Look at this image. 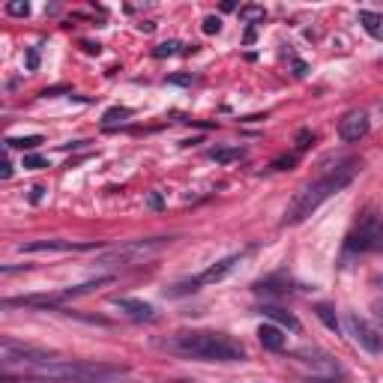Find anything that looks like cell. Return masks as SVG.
Returning a JSON list of instances; mask_svg holds the SVG:
<instances>
[{"mask_svg": "<svg viewBox=\"0 0 383 383\" xmlns=\"http://www.w3.org/2000/svg\"><path fill=\"white\" fill-rule=\"evenodd\" d=\"M314 314L324 321V326L326 329H333V333H338V317H336V312H333V305H326V302H321V305H314Z\"/></svg>", "mask_w": 383, "mask_h": 383, "instance_id": "15", "label": "cell"}, {"mask_svg": "<svg viewBox=\"0 0 383 383\" xmlns=\"http://www.w3.org/2000/svg\"><path fill=\"white\" fill-rule=\"evenodd\" d=\"M375 317H377V324H380V329H383V300L375 302Z\"/></svg>", "mask_w": 383, "mask_h": 383, "instance_id": "28", "label": "cell"}, {"mask_svg": "<svg viewBox=\"0 0 383 383\" xmlns=\"http://www.w3.org/2000/svg\"><path fill=\"white\" fill-rule=\"evenodd\" d=\"M258 312H261L264 317H270V321H273L276 326L290 329V333H300V317L293 314V312H288V309H282V305H270V302H264Z\"/></svg>", "mask_w": 383, "mask_h": 383, "instance_id": "11", "label": "cell"}, {"mask_svg": "<svg viewBox=\"0 0 383 383\" xmlns=\"http://www.w3.org/2000/svg\"><path fill=\"white\" fill-rule=\"evenodd\" d=\"M132 117V108H108L105 114H102V126H108V129H111V126H117V123H123V120H129Z\"/></svg>", "mask_w": 383, "mask_h": 383, "instance_id": "16", "label": "cell"}, {"mask_svg": "<svg viewBox=\"0 0 383 383\" xmlns=\"http://www.w3.org/2000/svg\"><path fill=\"white\" fill-rule=\"evenodd\" d=\"M147 204H150L153 210H162V195H159V192H153V195H150V201H147Z\"/></svg>", "mask_w": 383, "mask_h": 383, "instance_id": "26", "label": "cell"}, {"mask_svg": "<svg viewBox=\"0 0 383 383\" xmlns=\"http://www.w3.org/2000/svg\"><path fill=\"white\" fill-rule=\"evenodd\" d=\"M0 177H4V180H9V177H12V162H9V159H4V168H0Z\"/></svg>", "mask_w": 383, "mask_h": 383, "instance_id": "29", "label": "cell"}, {"mask_svg": "<svg viewBox=\"0 0 383 383\" xmlns=\"http://www.w3.org/2000/svg\"><path fill=\"white\" fill-rule=\"evenodd\" d=\"M344 249L353 254H368V252H383V216L380 213H365L356 228L348 234Z\"/></svg>", "mask_w": 383, "mask_h": 383, "instance_id": "5", "label": "cell"}, {"mask_svg": "<svg viewBox=\"0 0 383 383\" xmlns=\"http://www.w3.org/2000/svg\"><path fill=\"white\" fill-rule=\"evenodd\" d=\"M129 368L108 363H84V360H54L33 363L18 375H4V383H123Z\"/></svg>", "mask_w": 383, "mask_h": 383, "instance_id": "1", "label": "cell"}, {"mask_svg": "<svg viewBox=\"0 0 383 383\" xmlns=\"http://www.w3.org/2000/svg\"><path fill=\"white\" fill-rule=\"evenodd\" d=\"M21 165H24V171H42V168H48V159L40 156V153H28L21 159Z\"/></svg>", "mask_w": 383, "mask_h": 383, "instance_id": "18", "label": "cell"}, {"mask_svg": "<svg viewBox=\"0 0 383 383\" xmlns=\"http://www.w3.org/2000/svg\"><path fill=\"white\" fill-rule=\"evenodd\" d=\"M9 150H33V147H40L42 144V138L40 135H28V138H6L4 141Z\"/></svg>", "mask_w": 383, "mask_h": 383, "instance_id": "17", "label": "cell"}, {"mask_svg": "<svg viewBox=\"0 0 383 383\" xmlns=\"http://www.w3.org/2000/svg\"><path fill=\"white\" fill-rule=\"evenodd\" d=\"M6 12L9 16H18V18H28L30 16V4H24V0H12V4H6Z\"/></svg>", "mask_w": 383, "mask_h": 383, "instance_id": "19", "label": "cell"}, {"mask_svg": "<svg viewBox=\"0 0 383 383\" xmlns=\"http://www.w3.org/2000/svg\"><path fill=\"white\" fill-rule=\"evenodd\" d=\"M360 24H363V28H365L368 33H372V36H375V40H380V36H383V18L377 16V12H368V9H360Z\"/></svg>", "mask_w": 383, "mask_h": 383, "instance_id": "13", "label": "cell"}, {"mask_svg": "<svg viewBox=\"0 0 383 383\" xmlns=\"http://www.w3.org/2000/svg\"><path fill=\"white\" fill-rule=\"evenodd\" d=\"M42 192H45L42 186H36V189H33V195H30V201H40V198H42Z\"/></svg>", "mask_w": 383, "mask_h": 383, "instance_id": "30", "label": "cell"}, {"mask_svg": "<svg viewBox=\"0 0 383 383\" xmlns=\"http://www.w3.org/2000/svg\"><path fill=\"white\" fill-rule=\"evenodd\" d=\"M102 249V242H75V240H33V242H21L18 252H93Z\"/></svg>", "mask_w": 383, "mask_h": 383, "instance_id": "7", "label": "cell"}, {"mask_svg": "<svg viewBox=\"0 0 383 383\" xmlns=\"http://www.w3.org/2000/svg\"><path fill=\"white\" fill-rule=\"evenodd\" d=\"M368 129H372V123H368L365 111H350V114H344V117L338 120V138L344 144H356L360 138L368 135Z\"/></svg>", "mask_w": 383, "mask_h": 383, "instance_id": "8", "label": "cell"}, {"mask_svg": "<svg viewBox=\"0 0 383 383\" xmlns=\"http://www.w3.org/2000/svg\"><path fill=\"white\" fill-rule=\"evenodd\" d=\"M174 237H147V240H129V242H120V246L108 249L102 258L96 261V266H132V264H141L153 254H159L165 246H168Z\"/></svg>", "mask_w": 383, "mask_h": 383, "instance_id": "4", "label": "cell"}, {"mask_svg": "<svg viewBox=\"0 0 383 383\" xmlns=\"http://www.w3.org/2000/svg\"><path fill=\"white\" fill-rule=\"evenodd\" d=\"M177 51H180V42H162V45H156V48H153V54H156V57H171V54H177Z\"/></svg>", "mask_w": 383, "mask_h": 383, "instance_id": "20", "label": "cell"}, {"mask_svg": "<svg viewBox=\"0 0 383 383\" xmlns=\"http://www.w3.org/2000/svg\"><path fill=\"white\" fill-rule=\"evenodd\" d=\"M207 156L213 162H234V159L246 156V150L242 147H213V150H207Z\"/></svg>", "mask_w": 383, "mask_h": 383, "instance_id": "14", "label": "cell"}, {"mask_svg": "<svg viewBox=\"0 0 383 383\" xmlns=\"http://www.w3.org/2000/svg\"><path fill=\"white\" fill-rule=\"evenodd\" d=\"M114 309H120L126 317H132V321H156V309H153L150 302H141V300L114 297Z\"/></svg>", "mask_w": 383, "mask_h": 383, "instance_id": "9", "label": "cell"}, {"mask_svg": "<svg viewBox=\"0 0 383 383\" xmlns=\"http://www.w3.org/2000/svg\"><path fill=\"white\" fill-rule=\"evenodd\" d=\"M201 28H204V33H210V36H213V33H219V30H222V18H219V16H207V18L201 21Z\"/></svg>", "mask_w": 383, "mask_h": 383, "instance_id": "21", "label": "cell"}, {"mask_svg": "<svg viewBox=\"0 0 383 383\" xmlns=\"http://www.w3.org/2000/svg\"><path fill=\"white\" fill-rule=\"evenodd\" d=\"M240 16L246 18V21H264L266 12H264L261 6H246V9H240Z\"/></svg>", "mask_w": 383, "mask_h": 383, "instance_id": "22", "label": "cell"}, {"mask_svg": "<svg viewBox=\"0 0 383 383\" xmlns=\"http://www.w3.org/2000/svg\"><path fill=\"white\" fill-rule=\"evenodd\" d=\"M258 338L266 350H282L285 348V336H282V326L276 324H261L258 326Z\"/></svg>", "mask_w": 383, "mask_h": 383, "instance_id": "12", "label": "cell"}, {"mask_svg": "<svg viewBox=\"0 0 383 383\" xmlns=\"http://www.w3.org/2000/svg\"><path fill=\"white\" fill-rule=\"evenodd\" d=\"M344 326H348V333L353 336V341L360 344L363 350L368 353H383V333L377 326H372L365 321V317H360L356 312H348L344 314Z\"/></svg>", "mask_w": 383, "mask_h": 383, "instance_id": "6", "label": "cell"}, {"mask_svg": "<svg viewBox=\"0 0 383 383\" xmlns=\"http://www.w3.org/2000/svg\"><path fill=\"white\" fill-rule=\"evenodd\" d=\"M237 264H240V254H228V258L216 261L213 266H207V270L198 276V285H216V282H222L225 276H231L237 270Z\"/></svg>", "mask_w": 383, "mask_h": 383, "instance_id": "10", "label": "cell"}, {"mask_svg": "<svg viewBox=\"0 0 383 383\" xmlns=\"http://www.w3.org/2000/svg\"><path fill=\"white\" fill-rule=\"evenodd\" d=\"M36 66H40V54H36V48H33L28 54V69H36Z\"/></svg>", "mask_w": 383, "mask_h": 383, "instance_id": "27", "label": "cell"}, {"mask_svg": "<svg viewBox=\"0 0 383 383\" xmlns=\"http://www.w3.org/2000/svg\"><path fill=\"white\" fill-rule=\"evenodd\" d=\"M293 165H297V153H290V156H278L273 162V171H288V168H293Z\"/></svg>", "mask_w": 383, "mask_h": 383, "instance_id": "23", "label": "cell"}, {"mask_svg": "<svg viewBox=\"0 0 383 383\" xmlns=\"http://www.w3.org/2000/svg\"><path fill=\"white\" fill-rule=\"evenodd\" d=\"M168 81H171V84H180V87H186V84H192V75H171Z\"/></svg>", "mask_w": 383, "mask_h": 383, "instance_id": "25", "label": "cell"}, {"mask_svg": "<svg viewBox=\"0 0 383 383\" xmlns=\"http://www.w3.org/2000/svg\"><path fill=\"white\" fill-rule=\"evenodd\" d=\"M353 174H356V162H344V165H338V168L324 171V177H317L314 183H305V186L297 192V195L290 198L288 210H285V216H282V225L288 228V225L305 222L317 207H321L324 201H329L333 195H338V192L353 180Z\"/></svg>", "mask_w": 383, "mask_h": 383, "instance_id": "3", "label": "cell"}, {"mask_svg": "<svg viewBox=\"0 0 383 383\" xmlns=\"http://www.w3.org/2000/svg\"><path fill=\"white\" fill-rule=\"evenodd\" d=\"M309 141H314V135H312L309 129H302V132H300V138H297V153L309 147Z\"/></svg>", "mask_w": 383, "mask_h": 383, "instance_id": "24", "label": "cell"}, {"mask_svg": "<svg viewBox=\"0 0 383 383\" xmlns=\"http://www.w3.org/2000/svg\"><path fill=\"white\" fill-rule=\"evenodd\" d=\"M159 344L168 348L171 353L192 356V360H201V363H240V360H246L242 341L225 336V333H216V329H183V333H174L171 338H165Z\"/></svg>", "mask_w": 383, "mask_h": 383, "instance_id": "2", "label": "cell"}]
</instances>
